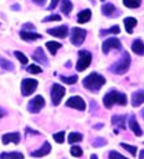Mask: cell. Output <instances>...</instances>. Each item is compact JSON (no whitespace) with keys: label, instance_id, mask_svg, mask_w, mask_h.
<instances>
[{"label":"cell","instance_id":"obj_1","mask_svg":"<svg viewBox=\"0 0 144 159\" xmlns=\"http://www.w3.org/2000/svg\"><path fill=\"white\" fill-rule=\"evenodd\" d=\"M103 102H104V106L107 109H110L113 105H126L127 104V97L126 94L122 93V92H118V91H110L108 92L105 96L103 98Z\"/></svg>","mask_w":144,"mask_h":159},{"label":"cell","instance_id":"obj_2","mask_svg":"<svg viewBox=\"0 0 144 159\" xmlns=\"http://www.w3.org/2000/svg\"><path fill=\"white\" fill-rule=\"evenodd\" d=\"M104 84H105V78L98 73H91L83 79V87L92 92H98Z\"/></svg>","mask_w":144,"mask_h":159},{"label":"cell","instance_id":"obj_3","mask_svg":"<svg viewBox=\"0 0 144 159\" xmlns=\"http://www.w3.org/2000/svg\"><path fill=\"white\" fill-rule=\"evenodd\" d=\"M130 63H131L130 54L127 52H125V53H122L121 58L110 66V71L112 73H114V74H117V75H122V74L127 73V70L130 69Z\"/></svg>","mask_w":144,"mask_h":159},{"label":"cell","instance_id":"obj_4","mask_svg":"<svg viewBox=\"0 0 144 159\" xmlns=\"http://www.w3.org/2000/svg\"><path fill=\"white\" fill-rule=\"evenodd\" d=\"M92 61V54L89 51H79L78 53V62H77V70L78 71H84L87 67L91 65Z\"/></svg>","mask_w":144,"mask_h":159},{"label":"cell","instance_id":"obj_5","mask_svg":"<svg viewBox=\"0 0 144 159\" xmlns=\"http://www.w3.org/2000/svg\"><path fill=\"white\" fill-rule=\"evenodd\" d=\"M65 92H66V89L64 88L62 85H60L57 83H55L52 85V89H51V102H52L53 106H59L60 105L62 97L65 96Z\"/></svg>","mask_w":144,"mask_h":159},{"label":"cell","instance_id":"obj_6","mask_svg":"<svg viewBox=\"0 0 144 159\" xmlns=\"http://www.w3.org/2000/svg\"><path fill=\"white\" fill-rule=\"evenodd\" d=\"M38 88V80L36 79H23V80L21 82V93H22V96H30L31 93H34Z\"/></svg>","mask_w":144,"mask_h":159},{"label":"cell","instance_id":"obj_7","mask_svg":"<svg viewBox=\"0 0 144 159\" xmlns=\"http://www.w3.org/2000/svg\"><path fill=\"white\" fill-rule=\"evenodd\" d=\"M46 105V101L43 98V96H35L34 98H31L29 101V104H27V110H29V113L31 114H38L39 111H41Z\"/></svg>","mask_w":144,"mask_h":159},{"label":"cell","instance_id":"obj_8","mask_svg":"<svg viewBox=\"0 0 144 159\" xmlns=\"http://www.w3.org/2000/svg\"><path fill=\"white\" fill-rule=\"evenodd\" d=\"M86 30L83 29H79V27H73V30H71V35H70V42L71 44H74L75 47H79L86 39Z\"/></svg>","mask_w":144,"mask_h":159},{"label":"cell","instance_id":"obj_9","mask_svg":"<svg viewBox=\"0 0 144 159\" xmlns=\"http://www.w3.org/2000/svg\"><path fill=\"white\" fill-rule=\"evenodd\" d=\"M121 48H122L121 42H119L117 38H109V39H107V40L103 43V47H101L104 54L109 53L110 49H121Z\"/></svg>","mask_w":144,"mask_h":159},{"label":"cell","instance_id":"obj_10","mask_svg":"<svg viewBox=\"0 0 144 159\" xmlns=\"http://www.w3.org/2000/svg\"><path fill=\"white\" fill-rule=\"evenodd\" d=\"M68 107H73L75 110H79V111H83L86 110V102L82 97H79V96H73V97H70L68 101H66V104H65Z\"/></svg>","mask_w":144,"mask_h":159},{"label":"cell","instance_id":"obj_11","mask_svg":"<svg viewBox=\"0 0 144 159\" xmlns=\"http://www.w3.org/2000/svg\"><path fill=\"white\" fill-rule=\"evenodd\" d=\"M2 141L4 145L8 144H14V145H18L20 141H21V133L20 132H12V133H5L2 136Z\"/></svg>","mask_w":144,"mask_h":159},{"label":"cell","instance_id":"obj_12","mask_svg":"<svg viewBox=\"0 0 144 159\" xmlns=\"http://www.w3.org/2000/svg\"><path fill=\"white\" fill-rule=\"evenodd\" d=\"M51 150H52L51 144L48 141H44V144L42 145V148H39L38 150H35V152H31L30 155L33 158H42V157H46V155L50 154Z\"/></svg>","mask_w":144,"mask_h":159},{"label":"cell","instance_id":"obj_13","mask_svg":"<svg viewBox=\"0 0 144 159\" xmlns=\"http://www.w3.org/2000/svg\"><path fill=\"white\" fill-rule=\"evenodd\" d=\"M47 33L52 35V36H56V38H60V39H64L68 36V27L64 25V26H59V27H53V29H48Z\"/></svg>","mask_w":144,"mask_h":159},{"label":"cell","instance_id":"obj_14","mask_svg":"<svg viewBox=\"0 0 144 159\" xmlns=\"http://www.w3.org/2000/svg\"><path fill=\"white\" fill-rule=\"evenodd\" d=\"M20 36L22 40H25V42H34V40H38V39L42 38L41 34L34 33V31H27V30H21Z\"/></svg>","mask_w":144,"mask_h":159},{"label":"cell","instance_id":"obj_15","mask_svg":"<svg viewBox=\"0 0 144 159\" xmlns=\"http://www.w3.org/2000/svg\"><path fill=\"white\" fill-rule=\"evenodd\" d=\"M33 60L36 61L38 63H42V65L47 66L48 65V60H47V56L44 54V51L39 47V48L35 49V52L33 53Z\"/></svg>","mask_w":144,"mask_h":159},{"label":"cell","instance_id":"obj_16","mask_svg":"<svg viewBox=\"0 0 144 159\" xmlns=\"http://www.w3.org/2000/svg\"><path fill=\"white\" fill-rule=\"evenodd\" d=\"M131 104H132L134 107H138L142 104H144V89H139V91L132 93Z\"/></svg>","mask_w":144,"mask_h":159},{"label":"cell","instance_id":"obj_17","mask_svg":"<svg viewBox=\"0 0 144 159\" xmlns=\"http://www.w3.org/2000/svg\"><path fill=\"white\" fill-rule=\"evenodd\" d=\"M129 127H130V129L135 133V136H142V134H143V131H142L140 125H139V123H138V120H137V118H135L134 115H132V116H130Z\"/></svg>","mask_w":144,"mask_h":159},{"label":"cell","instance_id":"obj_18","mask_svg":"<svg viewBox=\"0 0 144 159\" xmlns=\"http://www.w3.org/2000/svg\"><path fill=\"white\" fill-rule=\"evenodd\" d=\"M131 49L135 54L138 56H143L144 54V42L142 39H135L132 42V45H131Z\"/></svg>","mask_w":144,"mask_h":159},{"label":"cell","instance_id":"obj_19","mask_svg":"<svg viewBox=\"0 0 144 159\" xmlns=\"http://www.w3.org/2000/svg\"><path fill=\"white\" fill-rule=\"evenodd\" d=\"M101 12H103L104 16H107V17H112V16H114L117 9L112 3H105V4H103V7H101Z\"/></svg>","mask_w":144,"mask_h":159},{"label":"cell","instance_id":"obj_20","mask_svg":"<svg viewBox=\"0 0 144 159\" xmlns=\"http://www.w3.org/2000/svg\"><path fill=\"white\" fill-rule=\"evenodd\" d=\"M0 159H25V157L20 152H4L0 154Z\"/></svg>","mask_w":144,"mask_h":159},{"label":"cell","instance_id":"obj_21","mask_svg":"<svg viewBox=\"0 0 144 159\" xmlns=\"http://www.w3.org/2000/svg\"><path fill=\"white\" fill-rule=\"evenodd\" d=\"M112 123L113 125H117L119 128H126V116L125 115H113L112 116Z\"/></svg>","mask_w":144,"mask_h":159},{"label":"cell","instance_id":"obj_22","mask_svg":"<svg viewBox=\"0 0 144 159\" xmlns=\"http://www.w3.org/2000/svg\"><path fill=\"white\" fill-rule=\"evenodd\" d=\"M123 23H125V29H126L127 33H129V34H132V30H134L135 26H137L138 21L135 20L134 17H126V18L123 20Z\"/></svg>","mask_w":144,"mask_h":159},{"label":"cell","instance_id":"obj_23","mask_svg":"<svg viewBox=\"0 0 144 159\" xmlns=\"http://www.w3.org/2000/svg\"><path fill=\"white\" fill-rule=\"evenodd\" d=\"M91 11L90 9H83L78 13V23H86V22H89L91 20Z\"/></svg>","mask_w":144,"mask_h":159},{"label":"cell","instance_id":"obj_24","mask_svg":"<svg viewBox=\"0 0 144 159\" xmlns=\"http://www.w3.org/2000/svg\"><path fill=\"white\" fill-rule=\"evenodd\" d=\"M46 47H47V49L50 51V53H51L52 56H55L62 45H61L60 43H57V42H47V43H46Z\"/></svg>","mask_w":144,"mask_h":159},{"label":"cell","instance_id":"obj_25","mask_svg":"<svg viewBox=\"0 0 144 159\" xmlns=\"http://www.w3.org/2000/svg\"><path fill=\"white\" fill-rule=\"evenodd\" d=\"M60 3H61V12L68 16L73 9V3L70 0H60Z\"/></svg>","mask_w":144,"mask_h":159},{"label":"cell","instance_id":"obj_26","mask_svg":"<svg viewBox=\"0 0 144 159\" xmlns=\"http://www.w3.org/2000/svg\"><path fill=\"white\" fill-rule=\"evenodd\" d=\"M0 67L7 70V71H13L14 70V65H13V63L11 61H8L7 58L2 57V56H0Z\"/></svg>","mask_w":144,"mask_h":159},{"label":"cell","instance_id":"obj_27","mask_svg":"<svg viewBox=\"0 0 144 159\" xmlns=\"http://www.w3.org/2000/svg\"><path fill=\"white\" fill-rule=\"evenodd\" d=\"M82 140H83L82 133H78V132H71L68 137V142H70L71 145L75 144V142H81Z\"/></svg>","mask_w":144,"mask_h":159},{"label":"cell","instance_id":"obj_28","mask_svg":"<svg viewBox=\"0 0 144 159\" xmlns=\"http://www.w3.org/2000/svg\"><path fill=\"white\" fill-rule=\"evenodd\" d=\"M125 7L127 8H131V9H134V8H139L140 4H142V0H122Z\"/></svg>","mask_w":144,"mask_h":159},{"label":"cell","instance_id":"obj_29","mask_svg":"<svg viewBox=\"0 0 144 159\" xmlns=\"http://www.w3.org/2000/svg\"><path fill=\"white\" fill-rule=\"evenodd\" d=\"M61 80L66 84H74L78 80V76L77 75H71V76H65V75H61Z\"/></svg>","mask_w":144,"mask_h":159},{"label":"cell","instance_id":"obj_30","mask_svg":"<svg viewBox=\"0 0 144 159\" xmlns=\"http://www.w3.org/2000/svg\"><path fill=\"white\" fill-rule=\"evenodd\" d=\"M14 56H16V57H17V60H18V61L22 63V65H27L29 58H27L26 56L23 54L22 52H20V51H16V52H14Z\"/></svg>","mask_w":144,"mask_h":159},{"label":"cell","instance_id":"obj_31","mask_svg":"<svg viewBox=\"0 0 144 159\" xmlns=\"http://www.w3.org/2000/svg\"><path fill=\"white\" fill-rule=\"evenodd\" d=\"M109 34H119V27L118 26H113L108 30H101L100 35H109Z\"/></svg>","mask_w":144,"mask_h":159},{"label":"cell","instance_id":"obj_32","mask_svg":"<svg viewBox=\"0 0 144 159\" xmlns=\"http://www.w3.org/2000/svg\"><path fill=\"white\" fill-rule=\"evenodd\" d=\"M26 70H27V73H30V74H41L43 71V69L41 66H38V65H30V66H27Z\"/></svg>","mask_w":144,"mask_h":159},{"label":"cell","instance_id":"obj_33","mask_svg":"<svg viewBox=\"0 0 144 159\" xmlns=\"http://www.w3.org/2000/svg\"><path fill=\"white\" fill-rule=\"evenodd\" d=\"M53 140L57 142V144H62L64 141H65V132L61 131V132H57L53 134Z\"/></svg>","mask_w":144,"mask_h":159},{"label":"cell","instance_id":"obj_34","mask_svg":"<svg viewBox=\"0 0 144 159\" xmlns=\"http://www.w3.org/2000/svg\"><path fill=\"white\" fill-rule=\"evenodd\" d=\"M121 146L126 150V152H129L131 155H137V152H138V149H137V146H132V145H127V144H125V142H122L121 144Z\"/></svg>","mask_w":144,"mask_h":159},{"label":"cell","instance_id":"obj_35","mask_svg":"<svg viewBox=\"0 0 144 159\" xmlns=\"http://www.w3.org/2000/svg\"><path fill=\"white\" fill-rule=\"evenodd\" d=\"M70 154L73 155V157L79 158V157H82V155H83V150L79 148V146H71V149H70Z\"/></svg>","mask_w":144,"mask_h":159},{"label":"cell","instance_id":"obj_36","mask_svg":"<svg viewBox=\"0 0 144 159\" xmlns=\"http://www.w3.org/2000/svg\"><path fill=\"white\" fill-rule=\"evenodd\" d=\"M107 145V140L105 139H101V137H98L94 142H92V146L94 148H100V146H105Z\"/></svg>","mask_w":144,"mask_h":159},{"label":"cell","instance_id":"obj_37","mask_svg":"<svg viewBox=\"0 0 144 159\" xmlns=\"http://www.w3.org/2000/svg\"><path fill=\"white\" fill-rule=\"evenodd\" d=\"M109 159H127V158H125L119 153L114 152V150H112V152H109Z\"/></svg>","mask_w":144,"mask_h":159},{"label":"cell","instance_id":"obj_38","mask_svg":"<svg viewBox=\"0 0 144 159\" xmlns=\"http://www.w3.org/2000/svg\"><path fill=\"white\" fill-rule=\"evenodd\" d=\"M61 20V17L59 14H51V16H48V17H46L43 21L44 22H50V21H60Z\"/></svg>","mask_w":144,"mask_h":159},{"label":"cell","instance_id":"obj_39","mask_svg":"<svg viewBox=\"0 0 144 159\" xmlns=\"http://www.w3.org/2000/svg\"><path fill=\"white\" fill-rule=\"evenodd\" d=\"M60 3V0H51V4L48 5V9L50 11H53L56 7H57V4Z\"/></svg>","mask_w":144,"mask_h":159},{"label":"cell","instance_id":"obj_40","mask_svg":"<svg viewBox=\"0 0 144 159\" xmlns=\"http://www.w3.org/2000/svg\"><path fill=\"white\" fill-rule=\"evenodd\" d=\"M33 2H34L36 5H42V7H43V5L46 4L47 0H33Z\"/></svg>","mask_w":144,"mask_h":159},{"label":"cell","instance_id":"obj_41","mask_svg":"<svg viewBox=\"0 0 144 159\" xmlns=\"http://www.w3.org/2000/svg\"><path fill=\"white\" fill-rule=\"evenodd\" d=\"M4 115H5V110H3L2 107H0V119H2Z\"/></svg>","mask_w":144,"mask_h":159},{"label":"cell","instance_id":"obj_42","mask_svg":"<svg viewBox=\"0 0 144 159\" xmlns=\"http://www.w3.org/2000/svg\"><path fill=\"white\" fill-rule=\"evenodd\" d=\"M12 9H13V11H18V9H20V5H18V4L12 5Z\"/></svg>","mask_w":144,"mask_h":159},{"label":"cell","instance_id":"obj_43","mask_svg":"<svg viewBox=\"0 0 144 159\" xmlns=\"http://www.w3.org/2000/svg\"><path fill=\"white\" fill-rule=\"evenodd\" d=\"M139 159H144V150H142V153H140V157Z\"/></svg>","mask_w":144,"mask_h":159},{"label":"cell","instance_id":"obj_44","mask_svg":"<svg viewBox=\"0 0 144 159\" xmlns=\"http://www.w3.org/2000/svg\"><path fill=\"white\" fill-rule=\"evenodd\" d=\"M90 159H98V155H96V154H92V155L90 157Z\"/></svg>","mask_w":144,"mask_h":159},{"label":"cell","instance_id":"obj_45","mask_svg":"<svg viewBox=\"0 0 144 159\" xmlns=\"http://www.w3.org/2000/svg\"><path fill=\"white\" fill-rule=\"evenodd\" d=\"M140 114H142V116H143V118H144V109H143V110H142V113H140Z\"/></svg>","mask_w":144,"mask_h":159},{"label":"cell","instance_id":"obj_46","mask_svg":"<svg viewBox=\"0 0 144 159\" xmlns=\"http://www.w3.org/2000/svg\"><path fill=\"white\" fill-rule=\"evenodd\" d=\"M101 2H104V0H101Z\"/></svg>","mask_w":144,"mask_h":159}]
</instances>
